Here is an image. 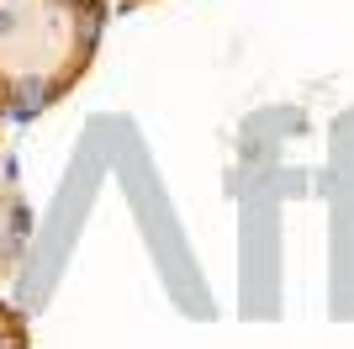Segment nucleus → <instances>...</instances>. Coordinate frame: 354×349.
<instances>
[{
    "mask_svg": "<svg viewBox=\"0 0 354 349\" xmlns=\"http://www.w3.org/2000/svg\"><path fill=\"white\" fill-rule=\"evenodd\" d=\"M106 0H0V116L32 122L90 74Z\"/></svg>",
    "mask_w": 354,
    "mask_h": 349,
    "instance_id": "f257e3e1",
    "label": "nucleus"
},
{
    "mask_svg": "<svg viewBox=\"0 0 354 349\" xmlns=\"http://www.w3.org/2000/svg\"><path fill=\"white\" fill-rule=\"evenodd\" d=\"M27 238H32V206L16 190V180L0 174V280L16 276V260L27 254Z\"/></svg>",
    "mask_w": 354,
    "mask_h": 349,
    "instance_id": "f03ea898",
    "label": "nucleus"
},
{
    "mask_svg": "<svg viewBox=\"0 0 354 349\" xmlns=\"http://www.w3.org/2000/svg\"><path fill=\"white\" fill-rule=\"evenodd\" d=\"M0 349H32L27 344V323L11 302H0Z\"/></svg>",
    "mask_w": 354,
    "mask_h": 349,
    "instance_id": "7ed1b4c3",
    "label": "nucleus"
},
{
    "mask_svg": "<svg viewBox=\"0 0 354 349\" xmlns=\"http://www.w3.org/2000/svg\"><path fill=\"white\" fill-rule=\"evenodd\" d=\"M117 6H143V0H117Z\"/></svg>",
    "mask_w": 354,
    "mask_h": 349,
    "instance_id": "20e7f679",
    "label": "nucleus"
},
{
    "mask_svg": "<svg viewBox=\"0 0 354 349\" xmlns=\"http://www.w3.org/2000/svg\"><path fill=\"white\" fill-rule=\"evenodd\" d=\"M0 122H6V116H0Z\"/></svg>",
    "mask_w": 354,
    "mask_h": 349,
    "instance_id": "39448f33",
    "label": "nucleus"
}]
</instances>
